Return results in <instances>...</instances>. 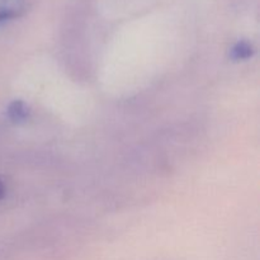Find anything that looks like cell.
Instances as JSON below:
<instances>
[{
    "instance_id": "obj_1",
    "label": "cell",
    "mask_w": 260,
    "mask_h": 260,
    "mask_svg": "<svg viewBox=\"0 0 260 260\" xmlns=\"http://www.w3.org/2000/svg\"><path fill=\"white\" fill-rule=\"evenodd\" d=\"M27 8V0H0V25L20 17Z\"/></svg>"
},
{
    "instance_id": "obj_3",
    "label": "cell",
    "mask_w": 260,
    "mask_h": 260,
    "mask_svg": "<svg viewBox=\"0 0 260 260\" xmlns=\"http://www.w3.org/2000/svg\"><path fill=\"white\" fill-rule=\"evenodd\" d=\"M254 55V47L248 41H239L231 47L230 56L234 61L249 60Z\"/></svg>"
},
{
    "instance_id": "obj_2",
    "label": "cell",
    "mask_w": 260,
    "mask_h": 260,
    "mask_svg": "<svg viewBox=\"0 0 260 260\" xmlns=\"http://www.w3.org/2000/svg\"><path fill=\"white\" fill-rule=\"evenodd\" d=\"M8 117L14 123H22L29 118V109L22 101H14L8 107Z\"/></svg>"
},
{
    "instance_id": "obj_4",
    "label": "cell",
    "mask_w": 260,
    "mask_h": 260,
    "mask_svg": "<svg viewBox=\"0 0 260 260\" xmlns=\"http://www.w3.org/2000/svg\"><path fill=\"white\" fill-rule=\"evenodd\" d=\"M5 193H7V185H5V183L3 182V179H0V200L4 198Z\"/></svg>"
}]
</instances>
